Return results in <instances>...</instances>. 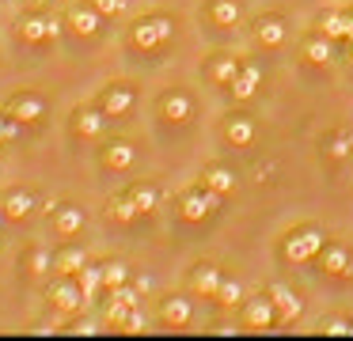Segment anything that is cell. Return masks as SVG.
Segmentation results:
<instances>
[{
  "label": "cell",
  "instance_id": "b9f144b4",
  "mask_svg": "<svg viewBox=\"0 0 353 341\" xmlns=\"http://www.w3.org/2000/svg\"><path fill=\"white\" fill-rule=\"evenodd\" d=\"M350 57H353V38H350Z\"/></svg>",
  "mask_w": 353,
  "mask_h": 341
},
{
  "label": "cell",
  "instance_id": "8992f818",
  "mask_svg": "<svg viewBox=\"0 0 353 341\" xmlns=\"http://www.w3.org/2000/svg\"><path fill=\"white\" fill-rule=\"evenodd\" d=\"M323 254V231H315V227H304V231H292L289 239H285V258H292V262H307V258Z\"/></svg>",
  "mask_w": 353,
  "mask_h": 341
},
{
  "label": "cell",
  "instance_id": "7402d4cb",
  "mask_svg": "<svg viewBox=\"0 0 353 341\" xmlns=\"http://www.w3.org/2000/svg\"><path fill=\"white\" fill-rule=\"evenodd\" d=\"M259 42L262 45H281L285 42V19L281 15H266V19H259Z\"/></svg>",
  "mask_w": 353,
  "mask_h": 341
},
{
  "label": "cell",
  "instance_id": "ba28073f",
  "mask_svg": "<svg viewBox=\"0 0 353 341\" xmlns=\"http://www.w3.org/2000/svg\"><path fill=\"white\" fill-rule=\"evenodd\" d=\"M103 129H107V114L99 106H77L72 110V133L80 141H95V136H103Z\"/></svg>",
  "mask_w": 353,
  "mask_h": 341
},
{
  "label": "cell",
  "instance_id": "d6a6232c",
  "mask_svg": "<svg viewBox=\"0 0 353 341\" xmlns=\"http://www.w3.org/2000/svg\"><path fill=\"white\" fill-rule=\"evenodd\" d=\"M327 152H330V156H334V159H345V156H350V152H353V136H350V133H342V129H338V133L330 136Z\"/></svg>",
  "mask_w": 353,
  "mask_h": 341
},
{
  "label": "cell",
  "instance_id": "f35d334b",
  "mask_svg": "<svg viewBox=\"0 0 353 341\" xmlns=\"http://www.w3.org/2000/svg\"><path fill=\"white\" fill-rule=\"evenodd\" d=\"M72 330H77V333H99V326H95L92 318H84V322H77Z\"/></svg>",
  "mask_w": 353,
  "mask_h": 341
},
{
  "label": "cell",
  "instance_id": "e575fe53",
  "mask_svg": "<svg viewBox=\"0 0 353 341\" xmlns=\"http://www.w3.org/2000/svg\"><path fill=\"white\" fill-rule=\"evenodd\" d=\"M88 4H92L103 19H114V15H122L125 8H130V0H88Z\"/></svg>",
  "mask_w": 353,
  "mask_h": 341
},
{
  "label": "cell",
  "instance_id": "4fadbf2b",
  "mask_svg": "<svg viewBox=\"0 0 353 341\" xmlns=\"http://www.w3.org/2000/svg\"><path fill=\"white\" fill-rule=\"evenodd\" d=\"M84 224H88V216H84V209H80V205H72V201L54 205V227H57V235H80V231H84Z\"/></svg>",
  "mask_w": 353,
  "mask_h": 341
},
{
  "label": "cell",
  "instance_id": "52a82bcc",
  "mask_svg": "<svg viewBox=\"0 0 353 341\" xmlns=\"http://www.w3.org/2000/svg\"><path fill=\"white\" fill-rule=\"evenodd\" d=\"M4 114H12L16 121H39L42 114H46V99L42 95H34V91H16V95L4 103Z\"/></svg>",
  "mask_w": 353,
  "mask_h": 341
},
{
  "label": "cell",
  "instance_id": "ffe728a7",
  "mask_svg": "<svg viewBox=\"0 0 353 341\" xmlns=\"http://www.w3.org/2000/svg\"><path fill=\"white\" fill-rule=\"evenodd\" d=\"M130 197H133V205H137L141 216L156 212V205H160V189H156L152 182H133V186H130Z\"/></svg>",
  "mask_w": 353,
  "mask_h": 341
},
{
  "label": "cell",
  "instance_id": "f6af8a7d",
  "mask_svg": "<svg viewBox=\"0 0 353 341\" xmlns=\"http://www.w3.org/2000/svg\"><path fill=\"white\" fill-rule=\"evenodd\" d=\"M0 8H4V0H0Z\"/></svg>",
  "mask_w": 353,
  "mask_h": 341
},
{
  "label": "cell",
  "instance_id": "484cf974",
  "mask_svg": "<svg viewBox=\"0 0 353 341\" xmlns=\"http://www.w3.org/2000/svg\"><path fill=\"white\" fill-rule=\"evenodd\" d=\"M304 57L312 61V65H327V61L334 57V45H330V38H327V34L307 38V42H304Z\"/></svg>",
  "mask_w": 353,
  "mask_h": 341
},
{
  "label": "cell",
  "instance_id": "7c38bea8",
  "mask_svg": "<svg viewBox=\"0 0 353 341\" xmlns=\"http://www.w3.org/2000/svg\"><path fill=\"white\" fill-rule=\"evenodd\" d=\"M133 163H137V148H133V141H125V136H114V141L103 148V167H110V171H130Z\"/></svg>",
  "mask_w": 353,
  "mask_h": 341
},
{
  "label": "cell",
  "instance_id": "9c48e42d",
  "mask_svg": "<svg viewBox=\"0 0 353 341\" xmlns=\"http://www.w3.org/2000/svg\"><path fill=\"white\" fill-rule=\"evenodd\" d=\"M160 318H163V326H190V318H194V303H190V296H183V292H171V296H163L160 300Z\"/></svg>",
  "mask_w": 353,
  "mask_h": 341
},
{
  "label": "cell",
  "instance_id": "2e32d148",
  "mask_svg": "<svg viewBox=\"0 0 353 341\" xmlns=\"http://www.w3.org/2000/svg\"><path fill=\"white\" fill-rule=\"evenodd\" d=\"M224 133H228V141L236 144V148H247V144H254L259 125H254V118H247V114H232L228 125H224Z\"/></svg>",
  "mask_w": 353,
  "mask_h": 341
},
{
  "label": "cell",
  "instance_id": "ab89813d",
  "mask_svg": "<svg viewBox=\"0 0 353 341\" xmlns=\"http://www.w3.org/2000/svg\"><path fill=\"white\" fill-rule=\"evenodd\" d=\"M4 133H8V114H0V144H4Z\"/></svg>",
  "mask_w": 353,
  "mask_h": 341
},
{
  "label": "cell",
  "instance_id": "d4e9b609",
  "mask_svg": "<svg viewBox=\"0 0 353 341\" xmlns=\"http://www.w3.org/2000/svg\"><path fill=\"white\" fill-rule=\"evenodd\" d=\"M107 212L118 220V224H133V220L141 216V212H137V205H133V197H130V194H118V197H110Z\"/></svg>",
  "mask_w": 353,
  "mask_h": 341
},
{
  "label": "cell",
  "instance_id": "6da1fadb",
  "mask_svg": "<svg viewBox=\"0 0 353 341\" xmlns=\"http://www.w3.org/2000/svg\"><path fill=\"white\" fill-rule=\"evenodd\" d=\"M171 34H175V23H171L168 15H145V19H137L130 27V45H137L141 53H152V50H160Z\"/></svg>",
  "mask_w": 353,
  "mask_h": 341
},
{
  "label": "cell",
  "instance_id": "836d02e7",
  "mask_svg": "<svg viewBox=\"0 0 353 341\" xmlns=\"http://www.w3.org/2000/svg\"><path fill=\"white\" fill-rule=\"evenodd\" d=\"M125 315H130V303H125L122 296L110 292V300H107V318H110L114 326H125Z\"/></svg>",
  "mask_w": 353,
  "mask_h": 341
},
{
  "label": "cell",
  "instance_id": "9a60e30c",
  "mask_svg": "<svg viewBox=\"0 0 353 341\" xmlns=\"http://www.w3.org/2000/svg\"><path fill=\"white\" fill-rule=\"evenodd\" d=\"M69 27L77 30L80 38H92V34H99V27H103V15L95 12L92 4H80V8H72V12H69Z\"/></svg>",
  "mask_w": 353,
  "mask_h": 341
},
{
  "label": "cell",
  "instance_id": "8d00e7d4",
  "mask_svg": "<svg viewBox=\"0 0 353 341\" xmlns=\"http://www.w3.org/2000/svg\"><path fill=\"white\" fill-rule=\"evenodd\" d=\"M323 333H327V338H353V322H345V318H334V322L323 326Z\"/></svg>",
  "mask_w": 353,
  "mask_h": 341
},
{
  "label": "cell",
  "instance_id": "44dd1931",
  "mask_svg": "<svg viewBox=\"0 0 353 341\" xmlns=\"http://www.w3.org/2000/svg\"><path fill=\"white\" fill-rule=\"evenodd\" d=\"M201 178H205V186L216 189V194H228V189H236V174H232L228 167H221V163L205 167V171H201Z\"/></svg>",
  "mask_w": 353,
  "mask_h": 341
},
{
  "label": "cell",
  "instance_id": "30bf717a",
  "mask_svg": "<svg viewBox=\"0 0 353 341\" xmlns=\"http://www.w3.org/2000/svg\"><path fill=\"white\" fill-rule=\"evenodd\" d=\"M34 194L31 189H19V186H12V189H4L0 194V209H4V216L8 220H31L34 216Z\"/></svg>",
  "mask_w": 353,
  "mask_h": 341
},
{
  "label": "cell",
  "instance_id": "f1b7e54d",
  "mask_svg": "<svg viewBox=\"0 0 353 341\" xmlns=\"http://www.w3.org/2000/svg\"><path fill=\"white\" fill-rule=\"evenodd\" d=\"M239 68H243V65H239L232 53H224V57L213 61V80H216V83H232V80L239 76Z\"/></svg>",
  "mask_w": 353,
  "mask_h": 341
},
{
  "label": "cell",
  "instance_id": "f546056e",
  "mask_svg": "<svg viewBox=\"0 0 353 341\" xmlns=\"http://www.w3.org/2000/svg\"><path fill=\"white\" fill-rule=\"evenodd\" d=\"M77 280H80V288H84L88 296H95L99 288H107V285H103V262H99V265H92V262H88L84 269L77 273Z\"/></svg>",
  "mask_w": 353,
  "mask_h": 341
},
{
  "label": "cell",
  "instance_id": "7bdbcfd3",
  "mask_svg": "<svg viewBox=\"0 0 353 341\" xmlns=\"http://www.w3.org/2000/svg\"><path fill=\"white\" fill-rule=\"evenodd\" d=\"M0 224H4V209H0Z\"/></svg>",
  "mask_w": 353,
  "mask_h": 341
},
{
  "label": "cell",
  "instance_id": "5bb4252c",
  "mask_svg": "<svg viewBox=\"0 0 353 341\" xmlns=\"http://www.w3.org/2000/svg\"><path fill=\"white\" fill-rule=\"evenodd\" d=\"M274 322H277V307H274V300L259 292L251 303H247V326H254V330H266V326H274Z\"/></svg>",
  "mask_w": 353,
  "mask_h": 341
},
{
  "label": "cell",
  "instance_id": "5b68a950",
  "mask_svg": "<svg viewBox=\"0 0 353 341\" xmlns=\"http://www.w3.org/2000/svg\"><path fill=\"white\" fill-rule=\"evenodd\" d=\"M46 296H50V303L61 307V311H80V307H84V300H88V292L80 288V280L77 277H65V273L50 285Z\"/></svg>",
  "mask_w": 353,
  "mask_h": 341
},
{
  "label": "cell",
  "instance_id": "d590c367",
  "mask_svg": "<svg viewBox=\"0 0 353 341\" xmlns=\"http://www.w3.org/2000/svg\"><path fill=\"white\" fill-rule=\"evenodd\" d=\"M216 300H221V303H239V300H243V285H239V280H221Z\"/></svg>",
  "mask_w": 353,
  "mask_h": 341
},
{
  "label": "cell",
  "instance_id": "74e56055",
  "mask_svg": "<svg viewBox=\"0 0 353 341\" xmlns=\"http://www.w3.org/2000/svg\"><path fill=\"white\" fill-rule=\"evenodd\" d=\"M122 330H130V333H141L145 330V311L141 307H130V315H125V326Z\"/></svg>",
  "mask_w": 353,
  "mask_h": 341
},
{
  "label": "cell",
  "instance_id": "4dcf8cb0",
  "mask_svg": "<svg viewBox=\"0 0 353 341\" xmlns=\"http://www.w3.org/2000/svg\"><path fill=\"white\" fill-rule=\"evenodd\" d=\"M50 265H54V254H50L46 247H27V269H31L34 277H42Z\"/></svg>",
  "mask_w": 353,
  "mask_h": 341
},
{
  "label": "cell",
  "instance_id": "e0dca14e",
  "mask_svg": "<svg viewBox=\"0 0 353 341\" xmlns=\"http://www.w3.org/2000/svg\"><path fill=\"white\" fill-rule=\"evenodd\" d=\"M160 114L168 121H186L194 114V99L186 95V91H168V95H163V103H160Z\"/></svg>",
  "mask_w": 353,
  "mask_h": 341
},
{
  "label": "cell",
  "instance_id": "60d3db41",
  "mask_svg": "<svg viewBox=\"0 0 353 341\" xmlns=\"http://www.w3.org/2000/svg\"><path fill=\"white\" fill-rule=\"evenodd\" d=\"M345 38H353V12H345Z\"/></svg>",
  "mask_w": 353,
  "mask_h": 341
},
{
  "label": "cell",
  "instance_id": "d6986e66",
  "mask_svg": "<svg viewBox=\"0 0 353 341\" xmlns=\"http://www.w3.org/2000/svg\"><path fill=\"white\" fill-rule=\"evenodd\" d=\"M259 83H262V68L259 65H243V68H239V76L228 83V87H232V95H236V99H251L254 91H259Z\"/></svg>",
  "mask_w": 353,
  "mask_h": 341
},
{
  "label": "cell",
  "instance_id": "603a6c76",
  "mask_svg": "<svg viewBox=\"0 0 353 341\" xmlns=\"http://www.w3.org/2000/svg\"><path fill=\"white\" fill-rule=\"evenodd\" d=\"M209 15H213L216 27H236L239 23V0H213V4H209Z\"/></svg>",
  "mask_w": 353,
  "mask_h": 341
},
{
  "label": "cell",
  "instance_id": "cb8c5ba5",
  "mask_svg": "<svg viewBox=\"0 0 353 341\" xmlns=\"http://www.w3.org/2000/svg\"><path fill=\"white\" fill-rule=\"evenodd\" d=\"M221 269H216V265H201V269H194V288H198L201 296H216V288H221Z\"/></svg>",
  "mask_w": 353,
  "mask_h": 341
},
{
  "label": "cell",
  "instance_id": "1f68e13d",
  "mask_svg": "<svg viewBox=\"0 0 353 341\" xmlns=\"http://www.w3.org/2000/svg\"><path fill=\"white\" fill-rule=\"evenodd\" d=\"M319 30L327 38H345V12H327L319 19Z\"/></svg>",
  "mask_w": 353,
  "mask_h": 341
},
{
  "label": "cell",
  "instance_id": "4316f807",
  "mask_svg": "<svg viewBox=\"0 0 353 341\" xmlns=\"http://www.w3.org/2000/svg\"><path fill=\"white\" fill-rule=\"evenodd\" d=\"M323 269L334 273V277L350 273V254H345V247H327L323 250Z\"/></svg>",
  "mask_w": 353,
  "mask_h": 341
},
{
  "label": "cell",
  "instance_id": "8fae6325",
  "mask_svg": "<svg viewBox=\"0 0 353 341\" xmlns=\"http://www.w3.org/2000/svg\"><path fill=\"white\" fill-rule=\"evenodd\" d=\"M266 296L274 300V307H277V322H296L300 311H304V300H300L289 285H281V280H277V285H270Z\"/></svg>",
  "mask_w": 353,
  "mask_h": 341
},
{
  "label": "cell",
  "instance_id": "ee69618b",
  "mask_svg": "<svg viewBox=\"0 0 353 341\" xmlns=\"http://www.w3.org/2000/svg\"><path fill=\"white\" fill-rule=\"evenodd\" d=\"M34 4H42V0H34Z\"/></svg>",
  "mask_w": 353,
  "mask_h": 341
},
{
  "label": "cell",
  "instance_id": "3957f363",
  "mask_svg": "<svg viewBox=\"0 0 353 341\" xmlns=\"http://www.w3.org/2000/svg\"><path fill=\"white\" fill-rule=\"evenodd\" d=\"M133 106H137V87H133V83L118 80V83H110V87H103L99 110L107 114V118H125Z\"/></svg>",
  "mask_w": 353,
  "mask_h": 341
},
{
  "label": "cell",
  "instance_id": "83f0119b",
  "mask_svg": "<svg viewBox=\"0 0 353 341\" xmlns=\"http://www.w3.org/2000/svg\"><path fill=\"white\" fill-rule=\"evenodd\" d=\"M130 280V265L122 262V258H110V262H103V285L107 288H118Z\"/></svg>",
  "mask_w": 353,
  "mask_h": 341
},
{
  "label": "cell",
  "instance_id": "7a4b0ae2",
  "mask_svg": "<svg viewBox=\"0 0 353 341\" xmlns=\"http://www.w3.org/2000/svg\"><path fill=\"white\" fill-rule=\"evenodd\" d=\"M221 209V194L216 189H186L183 197H179V212H183L186 224H201V220H209L213 212Z\"/></svg>",
  "mask_w": 353,
  "mask_h": 341
},
{
  "label": "cell",
  "instance_id": "277c9868",
  "mask_svg": "<svg viewBox=\"0 0 353 341\" xmlns=\"http://www.w3.org/2000/svg\"><path fill=\"white\" fill-rule=\"evenodd\" d=\"M19 34H23V42H54V38H61V19L57 15H42V12H31L19 19Z\"/></svg>",
  "mask_w": 353,
  "mask_h": 341
},
{
  "label": "cell",
  "instance_id": "ac0fdd59",
  "mask_svg": "<svg viewBox=\"0 0 353 341\" xmlns=\"http://www.w3.org/2000/svg\"><path fill=\"white\" fill-rule=\"evenodd\" d=\"M84 265H88L84 247H72V242H69V247H61V250L54 254V269H57V273H65V277H77V273L84 269Z\"/></svg>",
  "mask_w": 353,
  "mask_h": 341
}]
</instances>
